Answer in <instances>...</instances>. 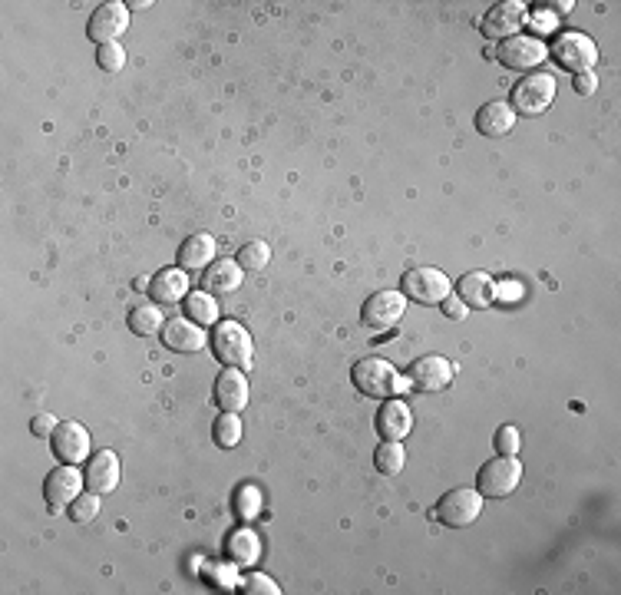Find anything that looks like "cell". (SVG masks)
I'll return each mask as SVG.
<instances>
[{
	"label": "cell",
	"mask_w": 621,
	"mask_h": 595,
	"mask_svg": "<svg viewBox=\"0 0 621 595\" xmlns=\"http://www.w3.org/2000/svg\"><path fill=\"white\" fill-rule=\"evenodd\" d=\"M185 295H189V275L182 268H162L149 281V298L156 305H176V301H185Z\"/></svg>",
	"instance_id": "7402d4cb"
},
{
	"label": "cell",
	"mask_w": 621,
	"mask_h": 595,
	"mask_svg": "<svg viewBox=\"0 0 621 595\" xmlns=\"http://www.w3.org/2000/svg\"><path fill=\"white\" fill-rule=\"evenodd\" d=\"M493 443H496V453H503V457H516L519 447H522V437H519V430H516V427L506 424V427H499V430H496Z\"/></svg>",
	"instance_id": "d6a6232c"
},
{
	"label": "cell",
	"mask_w": 621,
	"mask_h": 595,
	"mask_svg": "<svg viewBox=\"0 0 621 595\" xmlns=\"http://www.w3.org/2000/svg\"><path fill=\"white\" fill-rule=\"evenodd\" d=\"M209 348L212 354L219 357L225 367H238V371H245V367H252L255 361V348H252V338H248V331L242 328L238 321H222L212 328V338H209Z\"/></svg>",
	"instance_id": "3957f363"
},
{
	"label": "cell",
	"mask_w": 621,
	"mask_h": 595,
	"mask_svg": "<svg viewBox=\"0 0 621 595\" xmlns=\"http://www.w3.org/2000/svg\"><path fill=\"white\" fill-rule=\"evenodd\" d=\"M351 381L357 387V394L374 397V400H387L407 387V381H400L397 367L384 361V357H361L351 371Z\"/></svg>",
	"instance_id": "6da1fadb"
},
{
	"label": "cell",
	"mask_w": 621,
	"mask_h": 595,
	"mask_svg": "<svg viewBox=\"0 0 621 595\" xmlns=\"http://www.w3.org/2000/svg\"><path fill=\"white\" fill-rule=\"evenodd\" d=\"M400 291L407 295V301L413 298L417 305L437 308L450 298V278H446V272H440V268L420 265V268H410V272L403 275Z\"/></svg>",
	"instance_id": "8992f818"
},
{
	"label": "cell",
	"mask_w": 621,
	"mask_h": 595,
	"mask_svg": "<svg viewBox=\"0 0 621 595\" xmlns=\"http://www.w3.org/2000/svg\"><path fill=\"white\" fill-rule=\"evenodd\" d=\"M225 553H228V559H232L235 569H252L261 559V539L252 533V529H238V533L228 536Z\"/></svg>",
	"instance_id": "cb8c5ba5"
},
{
	"label": "cell",
	"mask_w": 621,
	"mask_h": 595,
	"mask_svg": "<svg viewBox=\"0 0 621 595\" xmlns=\"http://www.w3.org/2000/svg\"><path fill=\"white\" fill-rule=\"evenodd\" d=\"M453 374H456V367L446 361V357L423 354L407 367V384L417 394H437V391H446V387L453 384Z\"/></svg>",
	"instance_id": "9c48e42d"
},
{
	"label": "cell",
	"mask_w": 621,
	"mask_h": 595,
	"mask_svg": "<svg viewBox=\"0 0 621 595\" xmlns=\"http://www.w3.org/2000/svg\"><path fill=\"white\" fill-rule=\"evenodd\" d=\"M57 427L60 424H57V417H53V414H37L34 420H30V434L40 437V440L53 437V430H57Z\"/></svg>",
	"instance_id": "e575fe53"
},
{
	"label": "cell",
	"mask_w": 621,
	"mask_h": 595,
	"mask_svg": "<svg viewBox=\"0 0 621 595\" xmlns=\"http://www.w3.org/2000/svg\"><path fill=\"white\" fill-rule=\"evenodd\" d=\"M526 20H529L526 4H519V0H503V4L486 10V17L479 27H483V37H489V40H509L519 34Z\"/></svg>",
	"instance_id": "4fadbf2b"
},
{
	"label": "cell",
	"mask_w": 621,
	"mask_h": 595,
	"mask_svg": "<svg viewBox=\"0 0 621 595\" xmlns=\"http://www.w3.org/2000/svg\"><path fill=\"white\" fill-rule=\"evenodd\" d=\"M162 344H166L169 351H179V354H195V351H202L205 348V331H202V324H195V321H166L162 324Z\"/></svg>",
	"instance_id": "ffe728a7"
},
{
	"label": "cell",
	"mask_w": 621,
	"mask_h": 595,
	"mask_svg": "<svg viewBox=\"0 0 621 595\" xmlns=\"http://www.w3.org/2000/svg\"><path fill=\"white\" fill-rule=\"evenodd\" d=\"M242 278H245L242 265L232 262V258H219V262H212L202 272V291H209L212 298H225L242 288Z\"/></svg>",
	"instance_id": "ac0fdd59"
},
{
	"label": "cell",
	"mask_w": 621,
	"mask_h": 595,
	"mask_svg": "<svg viewBox=\"0 0 621 595\" xmlns=\"http://www.w3.org/2000/svg\"><path fill=\"white\" fill-rule=\"evenodd\" d=\"M242 420H238V414H232V410H222V417L212 424V440L219 443L222 450H232L242 443Z\"/></svg>",
	"instance_id": "83f0119b"
},
{
	"label": "cell",
	"mask_w": 621,
	"mask_h": 595,
	"mask_svg": "<svg viewBox=\"0 0 621 595\" xmlns=\"http://www.w3.org/2000/svg\"><path fill=\"white\" fill-rule=\"evenodd\" d=\"M512 126H516V110L506 103V100H489L479 106L476 113V129L489 139H503L512 133Z\"/></svg>",
	"instance_id": "44dd1931"
},
{
	"label": "cell",
	"mask_w": 621,
	"mask_h": 595,
	"mask_svg": "<svg viewBox=\"0 0 621 595\" xmlns=\"http://www.w3.org/2000/svg\"><path fill=\"white\" fill-rule=\"evenodd\" d=\"M549 57L562 70H569L572 77H579V73H592V67L598 63V47L582 30H559L549 43Z\"/></svg>",
	"instance_id": "7a4b0ae2"
},
{
	"label": "cell",
	"mask_w": 621,
	"mask_h": 595,
	"mask_svg": "<svg viewBox=\"0 0 621 595\" xmlns=\"http://www.w3.org/2000/svg\"><path fill=\"white\" fill-rule=\"evenodd\" d=\"M50 447H53V457H57L60 463L80 467V463L90 457V430H86L83 424H76V420H67V424H60L57 430H53Z\"/></svg>",
	"instance_id": "5bb4252c"
},
{
	"label": "cell",
	"mask_w": 621,
	"mask_h": 595,
	"mask_svg": "<svg viewBox=\"0 0 621 595\" xmlns=\"http://www.w3.org/2000/svg\"><path fill=\"white\" fill-rule=\"evenodd\" d=\"M238 265H242V272H261V268H268V262H271V248H268V242H248V245H242L238 248V258H235Z\"/></svg>",
	"instance_id": "f1b7e54d"
},
{
	"label": "cell",
	"mask_w": 621,
	"mask_h": 595,
	"mask_svg": "<svg viewBox=\"0 0 621 595\" xmlns=\"http://www.w3.org/2000/svg\"><path fill=\"white\" fill-rule=\"evenodd\" d=\"M100 500H103L100 493L83 490V493L70 503V519H73V523H90V519H96V516H100V510H103Z\"/></svg>",
	"instance_id": "f546056e"
},
{
	"label": "cell",
	"mask_w": 621,
	"mask_h": 595,
	"mask_svg": "<svg viewBox=\"0 0 621 595\" xmlns=\"http://www.w3.org/2000/svg\"><path fill=\"white\" fill-rule=\"evenodd\" d=\"M522 483V460L519 457H493L486 460L476 473V490L489 496V500H503V496L516 493V486Z\"/></svg>",
	"instance_id": "5b68a950"
},
{
	"label": "cell",
	"mask_w": 621,
	"mask_h": 595,
	"mask_svg": "<svg viewBox=\"0 0 621 595\" xmlns=\"http://www.w3.org/2000/svg\"><path fill=\"white\" fill-rule=\"evenodd\" d=\"M212 397H215V404H219V410L238 414V410L248 404V377L238 371V367H225V371L215 377Z\"/></svg>",
	"instance_id": "e0dca14e"
},
{
	"label": "cell",
	"mask_w": 621,
	"mask_h": 595,
	"mask_svg": "<svg viewBox=\"0 0 621 595\" xmlns=\"http://www.w3.org/2000/svg\"><path fill=\"white\" fill-rule=\"evenodd\" d=\"M261 510V493L258 486H242V490L235 493V513L242 519H255Z\"/></svg>",
	"instance_id": "1f68e13d"
},
{
	"label": "cell",
	"mask_w": 621,
	"mask_h": 595,
	"mask_svg": "<svg viewBox=\"0 0 621 595\" xmlns=\"http://www.w3.org/2000/svg\"><path fill=\"white\" fill-rule=\"evenodd\" d=\"M440 308H443V315H446V318H453V321H463V318H466V311H470V308L463 305V298H446Z\"/></svg>",
	"instance_id": "8d00e7d4"
},
{
	"label": "cell",
	"mask_w": 621,
	"mask_h": 595,
	"mask_svg": "<svg viewBox=\"0 0 621 595\" xmlns=\"http://www.w3.org/2000/svg\"><path fill=\"white\" fill-rule=\"evenodd\" d=\"M209 576L215 579V586H219V589H235V566H232V562H228V566L209 569Z\"/></svg>",
	"instance_id": "d590c367"
},
{
	"label": "cell",
	"mask_w": 621,
	"mask_h": 595,
	"mask_svg": "<svg viewBox=\"0 0 621 595\" xmlns=\"http://www.w3.org/2000/svg\"><path fill=\"white\" fill-rule=\"evenodd\" d=\"M83 490H86V476H80V470L70 467V463H60L57 470L47 473V483H43V500H47L50 513H63Z\"/></svg>",
	"instance_id": "8fae6325"
},
{
	"label": "cell",
	"mask_w": 621,
	"mask_h": 595,
	"mask_svg": "<svg viewBox=\"0 0 621 595\" xmlns=\"http://www.w3.org/2000/svg\"><path fill=\"white\" fill-rule=\"evenodd\" d=\"M374 427H377L380 440H403V437H410V430H413V407L403 397H387L384 404H380V410H377Z\"/></svg>",
	"instance_id": "9a60e30c"
},
{
	"label": "cell",
	"mask_w": 621,
	"mask_h": 595,
	"mask_svg": "<svg viewBox=\"0 0 621 595\" xmlns=\"http://www.w3.org/2000/svg\"><path fill=\"white\" fill-rule=\"evenodd\" d=\"M403 311H407V295L403 291H374L361 308V324L367 331H390L394 324H400Z\"/></svg>",
	"instance_id": "ba28073f"
},
{
	"label": "cell",
	"mask_w": 621,
	"mask_h": 595,
	"mask_svg": "<svg viewBox=\"0 0 621 595\" xmlns=\"http://www.w3.org/2000/svg\"><path fill=\"white\" fill-rule=\"evenodd\" d=\"M479 513H483V493L470 490V486L443 493L437 503V519L450 529H466L470 523H476Z\"/></svg>",
	"instance_id": "52a82bcc"
},
{
	"label": "cell",
	"mask_w": 621,
	"mask_h": 595,
	"mask_svg": "<svg viewBox=\"0 0 621 595\" xmlns=\"http://www.w3.org/2000/svg\"><path fill=\"white\" fill-rule=\"evenodd\" d=\"M182 308H185V318L195 324H205V328L219 321V305H215V298L209 295V291H189L182 301Z\"/></svg>",
	"instance_id": "d4e9b609"
},
{
	"label": "cell",
	"mask_w": 621,
	"mask_h": 595,
	"mask_svg": "<svg viewBox=\"0 0 621 595\" xmlns=\"http://www.w3.org/2000/svg\"><path fill=\"white\" fill-rule=\"evenodd\" d=\"M86 490L90 493H113L119 486V476H123V463H119V457L113 450H100L90 457V467H86Z\"/></svg>",
	"instance_id": "2e32d148"
},
{
	"label": "cell",
	"mask_w": 621,
	"mask_h": 595,
	"mask_svg": "<svg viewBox=\"0 0 621 595\" xmlns=\"http://www.w3.org/2000/svg\"><path fill=\"white\" fill-rule=\"evenodd\" d=\"M555 90H559V83H555L552 73H542V70H532L526 73L516 86H512V100L509 106L516 110V116H542L552 106L555 100Z\"/></svg>",
	"instance_id": "277c9868"
},
{
	"label": "cell",
	"mask_w": 621,
	"mask_h": 595,
	"mask_svg": "<svg viewBox=\"0 0 621 595\" xmlns=\"http://www.w3.org/2000/svg\"><path fill=\"white\" fill-rule=\"evenodd\" d=\"M456 291H460L456 298H463V305L473 311L493 308V301H496V281L489 272H466L456 281Z\"/></svg>",
	"instance_id": "d6986e66"
},
{
	"label": "cell",
	"mask_w": 621,
	"mask_h": 595,
	"mask_svg": "<svg viewBox=\"0 0 621 595\" xmlns=\"http://www.w3.org/2000/svg\"><path fill=\"white\" fill-rule=\"evenodd\" d=\"M215 238L212 235H189L185 242L179 245V268L182 272H205L212 262H215Z\"/></svg>",
	"instance_id": "603a6c76"
},
{
	"label": "cell",
	"mask_w": 621,
	"mask_h": 595,
	"mask_svg": "<svg viewBox=\"0 0 621 595\" xmlns=\"http://www.w3.org/2000/svg\"><path fill=\"white\" fill-rule=\"evenodd\" d=\"M549 57V43L532 37V34H516L503 40V47L496 50V60L503 63L506 70H536L542 60Z\"/></svg>",
	"instance_id": "30bf717a"
},
{
	"label": "cell",
	"mask_w": 621,
	"mask_h": 595,
	"mask_svg": "<svg viewBox=\"0 0 621 595\" xmlns=\"http://www.w3.org/2000/svg\"><path fill=\"white\" fill-rule=\"evenodd\" d=\"M129 30V7L123 0H110V4L96 7L90 24H86V37H90L96 47H103V43H119Z\"/></svg>",
	"instance_id": "7c38bea8"
},
{
	"label": "cell",
	"mask_w": 621,
	"mask_h": 595,
	"mask_svg": "<svg viewBox=\"0 0 621 595\" xmlns=\"http://www.w3.org/2000/svg\"><path fill=\"white\" fill-rule=\"evenodd\" d=\"M374 467L380 476H400L407 467V450H403L400 440H384L374 453Z\"/></svg>",
	"instance_id": "4316f807"
},
{
	"label": "cell",
	"mask_w": 621,
	"mask_h": 595,
	"mask_svg": "<svg viewBox=\"0 0 621 595\" xmlns=\"http://www.w3.org/2000/svg\"><path fill=\"white\" fill-rule=\"evenodd\" d=\"M242 592H248V595H278L281 589L275 586V579H268V576H248L242 582Z\"/></svg>",
	"instance_id": "836d02e7"
},
{
	"label": "cell",
	"mask_w": 621,
	"mask_h": 595,
	"mask_svg": "<svg viewBox=\"0 0 621 595\" xmlns=\"http://www.w3.org/2000/svg\"><path fill=\"white\" fill-rule=\"evenodd\" d=\"M129 331L139 334V338H152V334L162 331V324H166V318H162V311L152 305V301H146V305H136L133 311H129Z\"/></svg>",
	"instance_id": "484cf974"
},
{
	"label": "cell",
	"mask_w": 621,
	"mask_h": 595,
	"mask_svg": "<svg viewBox=\"0 0 621 595\" xmlns=\"http://www.w3.org/2000/svg\"><path fill=\"white\" fill-rule=\"evenodd\" d=\"M96 63L106 73H119L126 67V50L119 43H103V47H96Z\"/></svg>",
	"instance_id": "4dcf8cb0"
},
{
	"label": "cell",
	"mask_w": 621,
	"mask_h": 595,
	"mask_svg": "<svg viewBox=\"0 0 621 595\" xmlns=\"http://www.w3.org/2000/svg\"><path fill=\"white\" fill-rule=\"evenodd\" d=\"M572 86H575V93H579V96H592V93H595V86H598V80L592 77V73H579V77L572 80Z\"/></svg>",
	"instance_id": "74e56055"
},
{
	"label": "cell",
	"mask_w": 621,
	"mask_h": 595,
	"mask_svg": "<svg viewBox=\"0 0 621 595\" xmlns=\"http://www.w3.org/2000/svg\"><path fill=\"white\" fill-rule=\"evenodd\" d=\"M126 7H133V10H146V7H152L149 0H136V4H126Z\"/></svg>",
	"instance_id": "f35d334b"
}]
</instances>
